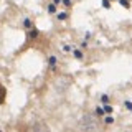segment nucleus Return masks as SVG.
Here are the masks:
<instances>
[{
	"label": "nucleus",
	"mask_w": 132,
	"mask_h": 132,
	"mask_svg": "<svg viewBox=\"0 0 132 132\" xmlns=\"http://www.w3.org/2000/svg\"><path fill=\"white\" fill-rule=\"evenodd\" d=\"M97 129H99L97 122L94 121L93 117H89V116H88V117H84V119L81 121V130H82V132H96Z\"/></svg>",
	"instance_id": "nucleus-1"
},
{
	"label": "nucleus",
	"mask_w": 132,
	"mask_h": 132,
	"mask_svg": "<svg viewBox=\"0 0 132 132\" xmlns=\"http://www.w3.org/2000/svg\"><path fill=\"white\" fill-rule=\"evenodd\" d=\"M28 132H50V129H48L46 124H43V122H35L28 129Z\"/></svg>",
	"instance_id": "nucleus-2"
},
{
	"label": "nucleus",
	"mask_w": 132,
	"mask_h": 132,
	"mask_svg": "<svg viewBox=\"0 0 132 132\" xmlns=\"http://www.w3.org/2000/svg\"><path fill=\"white\" fill-rule=\"evenodd\" d=\"M5 96H7V91L3 88L2 84H0V104H3V101H5Z\"/></svg>",
	"instance_id": "nucleus-3"
},
{
	"label": "nucleus",
	"mask_w": 132,
	"mask_h": 132,
	"mask_svg": "<svg viewBox=\"0 0 132 132\" xmlns=\"http://www.w3.org/2000/svg\"><path fill=\"white\" fill-rule=\"evenodd\" d=\"M0 132H2V130H0Z\"/></svg>",
	"instance_id": "nucleus-4"
}]
</instances>
